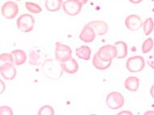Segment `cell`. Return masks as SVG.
Masks as SVG:
<instances>
[{
  "label": "cell",
  "mask_w": 154,
  "mask_h": 115,
  "mask_svg": "<svg viewBox=\"0 0 154 115\" xmlns=\"http://www.w3.org/2000/svg\"><path fill=\"white\" fill-rule=\"evenodd\" d=\"M145 67V60L141 56H134L128 59L126 68L131 73H139Z\"/></svg>",
  "instance_id": "cell-3"
},
{
  "label": "cell",
  "mask_w": 154,
  "mask_h": 115,
  "mask_svg": "<svg viewBox=\"0 0 154 115\" xmlns=\"http://www.w3.org/2000/svg\"><path fill=\"white\" fill-rule=\"evenodd\" d=\"M39 115H54V110L51 105H44L41 107L38 110Z\"/></svg>",
  "instance_id": "cell-24"
},
{
  "label": "cell",
  "mask_w": 154,
  "mask_h": 115,
  "mask_svg": "<svg viewBox=\"0 0 154 115\" xmlns=\"http://www.w3.org/2000/svg\"><path fill=\"white\" fill-rule=\"evenodd\" d=\"M0 73L3 78L11 81L16 78V69L13 63H3L0 65Z\"/></svg>",
  "instance_id": "cell-10"
},
{
  "label": "cell",
  "mask_w": 154,
  "mask_h": 115,
  "mask_svg": "<svg viewBox=\"0 0 154 115\" xmlns=\"http://www.w3.org/2000/svg\"><path fill=\"white\" fill-rule=\"evenodd\" d=\"M125 25L128 30L132 31H139L143 27V22L142 19L137 15H129L125 19Z\"/></svg>",
  "instance_id": "cell-9"
},
{
  "label": "cell",
  "mask_w": 154,
  "mask_h": 115,
  "mask_svg": "<svg viewBox=\"0 0 154 115\" xmlns=\"http://www.w3.org/2000/svg\"><path fill=\"white\" fill-rule=\"evenodd\" d=\"M83 4L79 0H66L63 3V9L69 16H75L80 14Z\"/></svg>",
  "instance_id": "cell-6"
},
{
  "label": "cell",
  "mask_w": 154,
  "mask_h": 115,
  "mask_svg": "<svg viewBox=\"0 0 154 115\" xmlns=\"http://www.w3.org/2000/svg\"><path fill=\"white\" fill-rule=\"evenodd\" d=\"M96 36L97 35L93 28L88 24L84 27L82 31L80 32V39L85 43H91L95 39Z\"/></svg>",
  "instance_id": "cell-12"
},
{
  "label": "cell",
  "mask_w": 154,
  "mask_h": 115,
  "mask_svg": "<svg viewBox=\"0 0 154 115\" xmlns=\"http://www.w3.org/2000/svg\"><path fill=\"white\" fill-rule=\"evenodd\" d=\"M111 63L112 61H105V60H102L101 59H100L97 53L94 55L93 58V65L97 69H99V70H106V69H107L108 68H109V66L111 65Z\"/></svg>",
  "instance_id": "cell-19"
},
{
  "label": "cell",
  "mask_w": 154,
  "mask_h": 115,
  "mask_svg": "<svg viewBox=\"0 0 154 115\" xmlns=\"http://www.w3.org/2000/svg\"><path fill=\"white\" fill-rule=\"evenodd\" d=\"M97 54L102 60L112 61L117 56V50L114 45H105L99 48Z\"/></svg>",
  "instance_id": "cell-8"
},
{
  "label": "cell",
  "mask_w": 154,
  "mask_h": 115,
  "mask_svg": "<svg viewBox=\"0 0 154 115\" xmlns=\"http://www.w3.org/2000/svg\"><path fill=\"white\" fill-rule=\"evenodd\" d=\"M72 57V48L60 42L55 44V58L60 62H63Z\"/></svg>",
  "instance_id": "cell-5"
},
{
  "label": "cell",
  "mask_w": 154,
  "mask_h": 115,
  "mask_svg": "<svg viewBox=\"0 0 154 115\" xmlns=\"http://www.w3.org/2000/svg\"><path fill=\"white\" fill-rule=\"evenodd\" d=\"M79 1H80V3H82L83 5H84V4H85V3H88V0H79Z\"/></svg>",
  "instance_id": "cell-32"
},
{
  "label": "cell",
  "mask_w": 154,
  "mask_h": 115,
  "mask_svg": "<svg viewBox=\"0 0 154 115\" xmlns=\"http://www.w3.org/2000/svg\"><path fill=\"white\" fill-rule=\"evenodd\" d=\"M63 3V0H45V7L49 11L54 12L61 9Z\"/></svg>",
  "instance_id": "cell-20"
},
{
  "label": "cell",
  "mask_w": 154,
  "mask_h": 115,
  "mask_svg": "<svg viewBox=\"0 0 154 115\" xmlns=\"http://www.w3.org/2000/svg\"><path fill=\"white\" fill-rule=\"evenodd\" d=\"M147 63L150 68H152V69H154V56H149L148 60H147Z\"/></svg>",
  "instance_id": "cell-27"
},
{
  "label": "cell",
  "mask_w": 154,
  "mask_h": 115,
  "mask_svg": "<svg viewBox=\"0 0 154 115\" xmlns=\"http://www.w3.org/2000/svg\"><path fill=\"white\" fill-rule=\"evenodd\" d=\"M12 58H13L14 65L17 66L22 65H24L27 60V55L24 51L21 49H16L13 50L11 52Z\"/></svg>",
  "instance_id": "cell-15"
},
{
  "label": "cell",
  "mask_w": 154,
  "mask_h": 115,
  "mask_svg": "<svg viewBox=\"0 0 154 115\" xmlns=\"http://www.w3.org/2000/svg\"><path fill=\"white\" fill-rule=\"evenodd\" d=\"M119 115H122V114H129L132 115V113L130 112V111H128V110H124V111H122V112H119L118 114Z\"/></svg>",
  "instance_id": "cell-28"
},
{
  "label": "cell",
  "mask_w": 154,
  "mask_h": 115,
  "mask_svg": "<svg viewBox=\"0 0 154 115\" xmlns=\"http://www.w3.org/2000/svg\"><path fill=\"white\" fill-rule=\"evenodd\" d=\"M117 50V59H124L128 56V45L123 41H118L114 44Z\"/></svg>",
  "instance_id": "cell-18"
},
{
  "label": "cell",
  "mask_w": 154,
  "mask_h": 115,
  "mask_svg": "<svg viewBox=\"0 0 154 115\" xmlns=\"http://www.w3.org/2000/svg\"><path fill=\"white\" fill-rule=\"evenodd\" d=\"M154 46V41L152 38H149V39H145L143 43L142 44V47H141V50H142V52L146 54L148 52H149L152 48H153Z\"/></svg>",
  "instance_id": "cell-23"
},
{
  "label": "cell",
  "mask_w": 154,
  "mask_h": 115,
  "mask_svg": "<svg viewBox=\"0 0 154 115\" xmlns=\"http://www.w3.org/2000/svg\"><path fill=\"white\" fill-rule=\"evenodd\" d=\"M1 12L3 17L7 19H13L19 12V6L16 2L8 1L2 6Z\"/></svg>",
  "instance_id": "cell-7"
},
{
  "label": "cell",
  "mask_w": 154,
  "mask_h": 115,
  "mask_svg": "<svg viewBox=\"0 0 154 115\" xmlns=\"http://www.w3.org/2000/svg\"><path fill=\"white\" fill-rule=\"evenodd\" d=\"M1 93H3L5 91V84H3V81H1Z\"/></svg>",
  "instance_id": "cell-30"
},
{
  "label": "cell",
  "mask_w": 154,
  "mask_h": 115,
  "mask_svg": "<svg viewBox=\"0 0 154 115\" xmlns=\"http://www.w3.org/2000/svg\"><path fill=\"white\" fill-rule=\"evenodd\" d=\"M144 114H154V111H147L144 113Z\"/></svg>",
  "instance_id": "cell-33"
},
{
  "label": "cell",
  "mask_w": 154,
  "mask_h": 115,
  "mask_svg": "<svg viewBox=\"0 0 154 115\" xmlns=\"http://www.w3.org/2000/svg\"><path fill=\"white\" fill-rule=\"evenodd\" d=\"M91 54H92V50L90 47L86 45H82L75 49V55L77 57L81 60H88L91 57Z\"/></svg>",
  "instance_id": "cell-17"
},
{
  "label": "cell",
  "mask_w": 154,
  "mask_h": 115,
  "mask_svg": "<svg viewBox=\"0 0 154 115\" xmlns=\"http://www.w3.org/2000/svg\"><path fill=\"white\" fill-rule=\"evenodd\" d=\"M14 1H17V2H19V1H21V0H14Z\"/></svg>",
  "instance_id": "cell-34"
},
{
  "label": "cell",
  "mask_w": 154,
  "mask_h": 115,
  "mask_svg": "<svg viewBox=\"0 0 154 115\" xmlns=\"http://www.w3.org/2000/svg\"><path fill=\"white\" fill-rule=\"evenodd\" d=\"M124 97L119 92H111L107 95L106 105L110 110H116L124 105Z\"/></svg>",
  "instance_id": "cell-4"
},
{
  "label": "cell",
  "mask_w": 154,
  "mask_h": 115,
  "mask_svg": "<svg viewBox=\"0 0 154 115\" xmlns=\"http://www.w3.org/2000/svg\"><path fill=\"white\" fill-rule=\"evenodd\" d=\"M0 62H1V64H3V63H13V58H12L11 53H3V54H1V56H0Z\"/></svg>",
  "instance_id": "cell-25"
},
{
  "label": "cell",
  "mask_w": 154,
  "mask_h": 115,
  "mask_svg": "<svg viewBox=\"0 0 154 115\" xmlns=\"http://www.w3.org/2000/svg\"><path fill=\"white\" fill-rule=\"evenodd\" d=\"M61 67L64 73L68 74H75L79 70V64L75 59L72 57L66 61L61 62Z\"/></svg>",
  "instance_id": "cell-13"
},
{
  "label": "cell",
  "mask_w": 154,
  "mask_h": 115,
  "mask_svg": "<svg viewBox=\"0 0 154 115\" xmlns=\"http://www.w3.org/2000/svg\"><path fill=\"white\" fill-rule=\"evenodd\" d=\"M0 114L1 115H12L13 111L12 109L8 106H1L0 107Z\"/></svg>",
  "instance_id": "cell-26"
},
{
  "label": "cell",
  "mask_w": 154,
  "mask_h": 115,
  "mask_svg": "<svg viewBox=\"0 0 154 115\" xmlns=\"http://www.w3.org/2000/svg\"><path fill=\"white\" fill-rule=\"evenodd\" d=\"M42 72L47 78L51 80H59L61 78L63 73L61 62L54 59L45 60L42 64Z\"/></svg>",
  "instance_id": "cell-1"
},
{
  "label": "cell",
  "mask_w": 154,
  "mask_h": 115,
  "mask_svg": "<svg viewBox=\"0 0 154 115\" xmlns=\"http://www.w3.org/2000/svg\"><path fill=\"white\" fill-rule=\"evenodd\" d=\"M129 2L133 4H139V3H140L143 2V0H129Z\"/></svg>",
  "instance_id": "cell-29"
},
{
  "label": "cell",
  "mask_w": 154,
  "mask_h": 115,
  "mask_svg": "<svg viewBox=\"0 0 154 115\" xmlns=\"http://www.w3.org/2000/svg\"><path fill=\"white\" fill-rule=\"evenodd\" d=\"M143 34L145 36H149L154 30V21L152 18L146 19L143 23Z\"/></svg>",
  "instance_id": "cell-21"
},
{
  "label": "cell",
  "mask_w": 154,
  "mask_h": 115,
  "mask_svg": "<svg viewBox=\"0 0 154 115\" xmlns=\"http://www.w3.org/2000/svg\"><path fill=\"white\" fill-rule=\"evenodd\" d=\"M34 18L29 14H24L20 16L16 20L17 28L24 33H28L32 31L34 27Z\"/></svg>",
  "instance_id": "cell-2"
},
{
  "label": "cell",
  "mask_w": 154,
  "mask_h": 115,
  "mask_svg": "<svg viewBox=\"0 0 154 115\" xmlns=\"http://www.w3.org/2000/svg\"><path fill=\"white\" fill-rule=\"evenodd\" d=\"M93 28L97 36H104L108 32L109 26L108 24L102 20H93L88 23Z\"/></svg>",
  "instance_id": "cell-11"
},
{
  "label": "cell",
  "mask_w": 154,
  "mask_h": 115,
  "mask_svg": "<svg viewBox=\"0 0 154 115\" xmlns=\"http://www.w3.org/2000/svg\"><path fill=\"white\" fill-rule=\"evenodd\" d=\"M25 7L28 10V11H29L30 13L32 14H39L42 11V9L40 6L37 3H32V2H26Z\"/></svg>",
  "instance_id": "cell-22"
},
{
  "label": "cell",
  "mask_w": 154,
  "mask_h": 115,
  "mask_svg": "<svg viewBox=\"0 0 154 115\" xmlns=\"http://www.w3.org/2000/svg\"><path fill=\"white\" fill-rule=\"evenodd\" d=\"M124 86L131 92H136L140 88V79L137 76H129L124 81Z\"/></svg>",
  "instance_id": "cell-16"
},
{
  "label": "cell",
  "mask_w": 154,
  "mask_h": 115,
  "mask_svg": "<svg viewBox=\"0 0 154 115\" xmlns=\"http://www.w3.org/2000/svg\"><path fill=\"white\" fill-rule=\"evenodd\" d=\"M45 55L39 50H32L29 53V64L32 66L41 65L44 63Z\"/></svg>",
  "instance_id": "cell-14"
},
{
  "label": "cell",
  "mask_w": 154,
  "mask_h": 115,
  "mask_svg": "<svg viewBox=\"0 0 154 115\" xmlns=\"http://www.w3.org/2000/svg\"><path fill=\"white\" fill-rule=\"evenodd\" d=\"M150 94H151L152 97L154 99V85H152V87L150 88Z\"/></svg>",
  "instance_id": "cell-31"
}]
</instances>
